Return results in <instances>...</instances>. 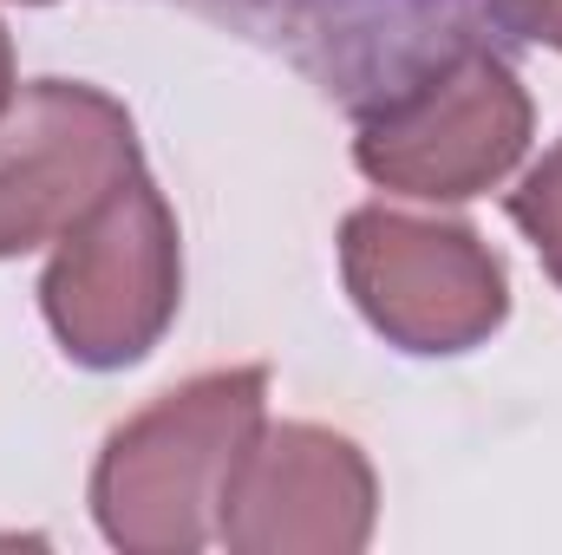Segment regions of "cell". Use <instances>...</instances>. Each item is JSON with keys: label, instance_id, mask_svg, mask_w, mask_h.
Returning a JSON list of instances; mask_svg holds the SVG:
<instances>
[{"label": "cell", "instance_id": "1", "mask_svg": "<svg viewBox=\"0 0 562 555\" xmlns=\"http://www.w3.org/2000/svg\"><path fill=\"white\" fill-rule=\"evenodd\" d=\"M269 424V366H216L138 418H125L92 464V517L125 555H196L216 543L223 490Z\"/></svg>", "mask_w": 562, "mask_h": 555}, {"label": "cell", "instance_id": "2", "mask_svg": "<svg viewBox=\"0 0 562 555\" xmlns=\"http://www.w3.org/2000/svg\"><path fill=\"white\" fill-rule=\"evenodd\" d=\"M294 66L340 112H373L464 46H497V0H164Z\"/></svg>", "mask_w": 562, "mask_h": 555}, {"label": "cell", "instance_id": "3", "mask_svg": "<svg viewBox=\"0 0 562 555\" xmlns=\"http://www.w3.org/2000/svg\"><path fill=\"white\" fill-rule=\"evenodd\" d=\"M183 301V236L150 177H125L86 223H72L40 275V314L59 353L86 373L138 366L170 333Z\"/></svg>", "mask_w": 562, "mask_h": 555}, {"label": "cell", "instance_id": "4", "mask_svg": "<svg viewBox=\"0 0 562 555\" xmlns=\"http://www.w3.org/2000/svg\"><path fill=\"white\" fill-rule=\"evenodd\" d=\"M353 125V163L367 183L419 203H464L524 163L537 112L497 46H464Z\"/></svg>", "mask_w": 562, "mask_h": 555}, {"label": "cell", "instance_id": "5", "mask_svg": "<svg viewBox=\"0 0 562 555\" xmlns=\"http://www.w3.org/2000/svg\"><path fill=\"white\" fill-rule=\"evenodd\" d=\"M340 281L367 327L400 353H471L510 314V275L464 223L367 203L340 223Z\"/></svg>", "mask_w": 562, "mask_h": 555}, {"label": "cell", "instance_id": "6", "mask_svg": "<svg viewBox=\"0 0 562 555\" xmlns=\"http://www.w3.org/2000/svg\"><path fill=\"white\" fill-rule=\"evenodd\" d=\"M138 170V125L112 92L33 79L0 125V262L59 242Z\"/></svg>", "mask_w": 562, "mask_h": 555}, {"label": "cell", "instance_id": "7", "mask_svg": "<svg viewBox=\"0 0 562 555\" xmlns=\"http://www.w3.org/2000/svg\"><path fill=\"white\" fill-rule=\"evenodd\" d=\"M373 517L380 484L353 438L327 424H262L223 490L216 543L236 555H360Z\"/></svg>", "mask_w": 562, "mask_h": 555}, {"label": "cell", "instance_id": "8", "mask_svg": "<svg viewBox=\"0 0 562 555\" xmlns=\"http://www.w3.org/2000/svg\"><path fill=\"white\" fill-rule=\"evenodd\" d=\"M510 223L530 236V249L543 256V275L562 287V138L524 170V183L510 190Z\"/></svg>", "mask_w": 562, "mask_h": 555}, {"label": "cell", "instance_id": "9", "mask_svg": "<svg viewBox=\"0 0 562 555\" xmlns=\"http://www.w3.org/2000/svg\"><path fill=\"white\" fill-rule=\"evenodd\" d=\"M497 13H504V33L543 39L562 53V0H497Z\"/></svg>", "mask_w": 562, "mask_h": 555}, {"label": "cell", "instance_id": "10", "mask_svg": "<svg viewBox=\"0 0 562 555\" xmlns=\"http://www.w3.org/2000/svg\"><path fill=\"white\" fill-rule=\"evenodd\" d=\"M7 105H13V39L0 26V118H7Z\"/></svg>", "mask_w": 562, "mask_h": 555}, {"label": "cell", "instance_id": "11", "mask_svg": "<svg viewBox=\"0 0 562 555\" xmlns=\"http://www.w3.org/2000/svg\"><path fill=\"white\" fill-rule=\"evenodd\" d=\"M20 7H46V0H20Z\"/></svg>", "mask_w": 562, "mask_h": 555}]
</instances>
